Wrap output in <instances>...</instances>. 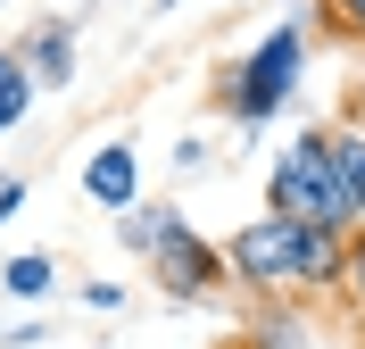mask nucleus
I'll list each match as a JSON object with an SVG mask.
<instances>
[{
	"label": "nucleus",
	"mask_w": 365,
	"mask_h": 349,
	"mask_svg": "<svg viewBox=\"0 0 365 349\" xmlns=\"http://www.w3.org/2000/svg\"><path fill=\"white\" fill-rule=\"evenodd\" d=\"M225 266H232V283H250L266 300H282V291H332L349 275V233L299 225V216L266 208L225 241Z\"/></svg>",
	"instance_id": "obj_1"
},
{
	"label": "nucleus",
	"mask_w": 365,
	"mask_h": 349,
	"mask_svg": "<svg viewBox=\"0 0 365 349\" xmlns=\"http://www.w3.org/2000/svg\"><path fill=\"white\" fill-rule=\"evenodd\" d=\"M116 241H125V250L158 275V291H166V300H182V308H200L207 291L232 275V266H225V241H207V233L175 208V200H166V208L133 200V208L116 216Z\"/></svg>",
	"instance_id": "obj_2"
},
{
	"label": "nucleus",
	"mask_w": 365,
	"mask_h": 349,
	"mask_svg": "<svg viewBox=\"0 0 365 349\" xmlns=\"http://www.w3.org/2000/svg\"><path fill=\"white\" fill-rule=\"evenodd\" d=\"M266 208L299 216V225H332V233H357V200L341 183V158H332V133L307 125L299 141H282L266 166Z\"/></svg>",
	"instance_id": "obj_3"
},
{
	"label": "nucleus",
	"mask_w": 365,
	"mask_h": 349,
	"mask_svg": "<svg viewBox=\"0 0 365 349\" xmlns=\"http://www.w3.org/2000/svg\"><path fill=\"white\" fill-rule=\"evenodd\" d=\"M299 75H307V25H299V9L282 25H274L257 50H241L225 75V108L241 133H257V125H274V116L299 100Z\"/></svg>",
	"instance_id": "obj_4"
},
{
	"label": "nucleus",
	"mask_w": 365,
	"mask_h": 349,
	"mask_svg": "<svg viewBox=\"0 0 365 349\" xmlns=\"http://www.w3.org/2000/svg\"><path fill=\"white\" fill-rule=\"evenodd\" d=\"M83 200H100L108 216H125L141 200V158H133V141H100L83 158Z\"/></svg>",
	"instance_id": "obj_5"
},
{
	"label": "nucleus",
	"mask_w": 365,
	"mask_h": 349,
	"mask_svg": "<svg viewBox=\"0 0 365 349\" xmlns=\"http://www.w3.org/2000/svg\"><path fill=\"white\" fill-rule=\"evenodd\" d=\"M17 50H25V67H34V84H42V92L75 84V25H67V17H50L42 34H34V42H17Z\"/></svg>",
	"instance_id": "obj_6"
},
{
	"label": "nucleus",
	"mask_w": 365,
	"mask_h": 349,
	"mask_svg": "<svg viewBox=\"0 0 365 349\" xmlns=\"http://www.w3.org/2000/svg\"><path fill=\"white\" fill-rule=\"evenodd\" d=\"M34 92H42V84H34V67H25V50H0V133L34 116Z\"/></svg>",
	"instance_id": "obj_7"
},
{
	"label": "nucleus",
	"mask_w": 365,
	"mask_h": 349,
	"mask_svg": "<svg viewBox=\"0 0 365 349\" xmlns=\"http://www.w3.org/2000/svg\"><path fill=\"white\" fill-rule=\"evenodd\" d=\"M50 283H58V266H50L42 250H25V258H9V266H0V291H9V300H25V308H42Z\"/></svg>",
	"instance_id": "obj_8"
},
{
	"label": "nucleus",
	"mask_w": 365,
	"mask_h": 349,
	"mask_svg": "<svg viewBox=\"0 0 365 349\" xmlns=\"http://www.w3.org/2000/svg\"><path fill=\"white\" fill-rule=\"evenodd\" d=\"M332 158H341V183H349L357 225H365V133H357V125H341V133H332Z\"/></svg>",
	"instance_id": "obj_9"
},
{
	"label": "nucleus",
	"mask_w": 365,
	"mask_h": 349,
	"mask_svg": "<svg viewBox=\"0 0 365 349\" xmlns=\"http://www.w3.org/2000/svg\"><path fill=\"white\" fill-rule=\"evenodd\" d=\"M316 17L341 34V42H365V0H316Z\"/></svg>",
	"instance_id": "obj_10"
},
{
	"label": "nucleus",
	"mask_w": 365,
	"mask_h": 349,
	"mask_svg": "<svg viewBox=\"0 0 365 349\" xmlns=\"http://www.w3.org/2000/svg\"><path fill=\"white\" fill-rule=\"evenodd\" d=\"M125 300H133V291H125L116 275H91L83 283V308H91V316H125Z\"/></svg>",
	"instance_id": "obj_11"
},
{
	"label": "nucleus",
	"mask_w": 365,
	"mask_h": 349,
	"mask_svg": "<svg viewBox=\"0 0 365 349\" xmlns=\"http://www.w3.org/2000/svg\"><path fill=\"white\" fill-rule=\"evenodd\" d=\"M341 283H349V300H357V308H365V225H357V233H349V275H341Z\"/></svg>",
	"instance_id": "obj_12"
},
{
	"label": "nucleus",
	"mask_w": 365,
	"mask_h": 349,
	"mask_svg": "<svg viewBox=\"0 0 365 349\" xmlns=\"http://www.w3.org/2000/svg\"><path fill=\"white\" fill-rule=\"evenodd\" d=\"M175 166H182V175H200V166H207V141L182 133V141H175Z\"/></svg>",
	"instance_id": "obj_13"
},
{
	"label": "nucleus",
	"mask_w": 365,
	"mask_h": 349,
	"mask_svg": "<svg viewBox=\"0 0 365 349\" xmlns=\"http://www.w3.org/2000/svg\"><path fill=\"white\" fill-rule=\"evenodd\" d=\"M17 208H25V175H0V225H9Z\"/></svg>",
	"instance_id": "obj_14"
}]
</instances>
